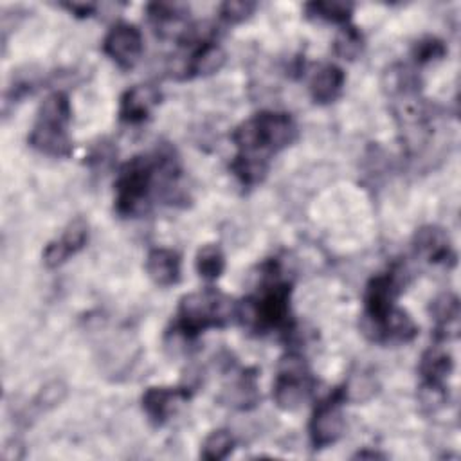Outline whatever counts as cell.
<instances>
[{"instance_id": "cell-10", "label": "cell", "mask_w": 461, "mask_h": 461, "mask_svg": "<svg viewBox=\"0 0 461 461\" xmlns=\"http://www.w3.org/2000/svg\"><path fill=\"white\" fill-rule=\"evenodd\" d=\"M414 254L430 265L450 267L456 263V250L448 234L436 225L420 227L412 236Z\"/></svg>"}, {"instance_id": "cell-26", "label": "cell", "mask_w": 461, "mask_h": 461, "mask_svg": "<svg viewBox=\"0 0 461 461\" xmlns=\"http://www.w3.org/2000/svg\"><path fill=\"white\" fill-rule=\"evenodd\" d=\"M65 394H67V387L61 384V382H50V384H47L41 391H40V394H38V402H40V405L41 407H52V405H58L63 398H65Z\"/></svg>"}, {"instance_id": "cell-27", "label": "cell", "mask_w": 461, "mask_h": 461, "mask_svg": "<svg viewBox=\"0 0 461 461\" xmlns=\"http://www.w3.org/2000/svg\"><path fill=\"white\" fill-rule=\"evenodd\" d=\"M63 7H67L72 14L79 16V18H85V16H90L94 11H95V4H79V2H67L63 4Z\"/></svg>"}, {"instance_id": "cell-12", "label": "cell", "mask_w": 461, "mask_h": 461, "mask_svg": "<svg viewBox=\"0 0 461 461\" xmlns=\"http://www.w3.org/2000/svg\"><path fill=\"white\" fill-rule=\"evenodd\" d=\"M160 103V90L151 83L133 85L119 101V119L128 124L144 122Z\"/></svg>"}, {"instance_id": "cell-7", "label": "cell", "mask_w": 461, "mask_h": 461, "mask_svg": "<svg viewBox=\"0 0 461 461\" xmlns=\"http://www.w3.org/2000/svg\"><path fill=\"white\" fill-rule=\"evenodd\" d=\"M405 274L398 267L373 276L364 290V333L369 335L396 306V299L405 285Z\"/></svg>"}, {"instance_id": "cell-19", "label": "cell", "mask_w": 461, "mask_h": 461, "mask_svg": "<svg viewBox=\"0 0 461 461\" xmlns=\"http://www.w3.org/2000/svg\"><path fill=\"white\" fill-rule=\"evenodd\" d=\"M304 11H306V16L310 18L346 25L351 18L353 4L340 2V0H317V2H308L304 5Z\"/></svg>"}, {"instance_id": "cell-17", "label": "cell", "mask_w": 461, "mask_h": 461, "mask_svg": "<svg viewBox=\"0 0 461 461\" xmlns=\"http://www.w3.org/2000/svg\"><path fill=\"white\" fill-rule=\"evenodd\" d=\"M454 369V358L450 351H447L441 342H436L429 349L423 351L420 358L418 371L421 375V384L427 385H445L447 376Z\"/></svg>"}, {"instance_id": "cell-15", "label": "cell", "mask_w": 461, "mask_h": 461, "mask_svg": "<svg viewBox=\"0 0 461 461\" xmlns=\"http://www.w3.org/2000/svg\"><path fill=\"white\" fill-rule=\"evenodd\" d=\"M344 83H346L344 70L335 63H324L312 74L308 90L313 103L330 104L342 94Z\"/></svg>"}, {"instance_id": "cell-23", "label": "cell", "mask_w": 461, "mask_h": 461, "mask_svg": "<svg viewBox=\"0 0 461 461\" xmlns=\"http://www.w3.org/2000/svg\"><path fill=\"white\" fill-rule=\"evenodd\" d=\"M63 250L70 256H74L76 252H79L86 241H88V223L83 220V218H76L72 220L65 230L61 232V236L56 240Z\"/></svg>"}, {"instance_id": "cell-24", "label": "cell", "mask_w": 461, "mask_h": 461, "mask_svg": "<svg viewBox=\"0 0 461 461\" xmlns=\"http://www.w3.org/2000/svg\"><path fill=\"white\" fill-rule=\"evenodd\" d=\"M411 54H412V59L416 65H427V63L445 58L447 45L443 40H439L436 36H423L412 45Z\"/></svg>"}, {"instance_id": "cell-21", "label": "cell", "mask_w": 461, "mask_h": 461, "mask_svg": "<svg viewBox=\"0 0 461 461\" xmlns=\"http://www.w3.org/2000/svg\"><path fill=\"white\" fill-rule=\"evenodd\" d=\"M234 448V436L230 434V430L227 429H218L212 430L200 450V456L207 461H220L225 459Z\"/></svg>"}, {"instance_id": "cell-1", "label": "cell", "mask_w": 461, "mask_h": 461, "mask_svg": "<svg viewBox=\"0 0 461 461\" xmlns=\"http://www.w3.org/2000/svg\"><path fill=\"white\" fill-rule=\"evenodd\" d=\"M180 175L178 157L169 146L135 155L121 166L113 182L115 211L135 218L146 214L157 198L173 203L180 198Z\"/></svg>"}, {"instance_id": "cell-2", "label": "cell", "mask_w": 461, "mask_h": 461, "mask_svg": "<svg viewBox=\"0 0 461 461\" xmlns=\"http://www.w3.org/2000/svg\"><path fill=\"white\" fill-rule=\"evenodd\" d=\"M290 295L292 281L283 276L277 259H268L261 265L259 285L254 294L236 303L234 319L258 335L290 333L294 330Z\"/></svg>"}, {"instance_id": "cell-16", "label": "cell", "mask_w": 461, "mask_h": 461, "mask_svg": "<svg viewBox=\"0 0 461 461\" xmlns=\"http://www.w3.org/2000/svg\"><path fill=\"white\" fill-rule=\"evenodd\" d=\"M146 272L158 286H173L180 279V256L166 247L151 249L146 256Z\"/></svg>"}, {"instance_id": "cell-11", "label": "cell", "mask_w": 461, "mask_h": 461, "mask_svg": "<svg viewBox=\"0 0 461 461\" xmlns=\"http://www.w3.org/2000/svg\"><path fill=\"white\" fill-rule=\"evenodd\" d=\"M191 396V387H148L140 398L142 411L155 425H164L178 409V405Z\"/></svg>"}, {"instance_id": "cell-6", "label": "cell", "mask_w": 461, "mask_h": 461, "mask_svg": "<svg viewBox=\"0 0 461 461\" xmlns=\"http://www.w3.org/2000/svg\"><path fill=\"white\" fill-rule=\"evenodd\" d=\"M315 387V380L303 355L286 353L277 366V373L272 385V398L277 407L285 411L297 409L308 400Z\"/></svg>"}, {"instance_id": "cell-4", "label": "cell", "mask_w": 461, "mask_h": 461, "mask_svg": "<svg viewBox=\"0 0 461 461\" xmlns=\"http://www.w3.org/2000/svg\"><path fill=\"white\" fill-rule=\"evenodd\" d=\"M234 315L236 303L229 295L216 288H203L180 299L176 319L169 333L189 342L209 328L227 326Z\"/></svg>"}, {"instance_id": "cell-9", "label": "cell", "mask_w": 461, "mask_h": 461, "mask_svg": "<svg viewBox=\"0 0 461 461\" xmlns=\"http://www.w3.org/2000/svg\"><path fill=\"white\" fill-rule=\"evenodd\" d=\"M144 50V38L137 25L128 22L113 23L103 38V52L121 68H131Z\"/></svg>"}, {"instance_id": "cell-18", "label": "cell", "mask_w": 461, "mask_h": 461, "mask_svg": "<svg viewBox=\"0 0 461 461\" xmlns=\"http://www.w3.org/2000/svg\"><path fill=\"white\" fill-rule=\"evenodd\" d=\"M223 398L229 405L236 409H252L259 402V389H258V376L252 369L241 371L230 385L223 389Z\"/></svg>"}, {"instance_id": "cell-14", "label": "cell", "mask_w": 461, "mask_h": 461, "mask_svg": "<svg viewBox=\"0 0 461 461\" xmlns=\"http://www.w3.org/2000/svg\"><path fill=\"white\" fill-rule=\"evenodd\" d=\"M436 342H447L459 335V299L452 292L438 295L430 304Z\"/></svg>"}, {"instance_id": "cell-8", "label": "cell", "mask_w": 461, "mask_h": 461, "mask_svg": "<svg viewBox=\"0 0 461 461\" xmlns=\"http://www.w3.org/2000/svg\"><path fill=\"white\" fill-rule=\"evenodd\" d=\"M348 394L346 387L342 385L333 389L315 405L308 423L310 443L313 445V448H326L340 439L346 429V420L342 412Z\"/></svg>"}, {"instance_id": "cell-22", "label": "cell", "mask_w": 461, "mask_h": 461, "mask_svg": "<svg viewBox=\"0 0 461 461\" xmlns=\"http://www.w3.org/2000/svg\"><path fill=\"white\" fill-rule=\"evenodd\" d=\"M364 49V38L362 32L355 25H342L340 31L335 36L333 50L342 59H355Z\"/></svg>"}, {"instance_id": "cell-25", "label": "cell", "mask_w": 461, "mask_h": 461, "mask_svg": "<svg viewBox=\"0 0 461 461\" xmlns=\"http://www.w3.org/2000/svg\"><path fill=\"white\" fill-rule=\"evenodd\" d=\"M256 9V2L250 0H229L220 5V18L225 23H240L247 20Z\"/></svg>"}, {"instance_id": "cell-3", "label": "cell", "mask_w": 461, "mask_h": 461, "mask_svg": "<svg viewBox=\"0 0 461 461\" xmlns=\"http://www.w3.org/2000/svg\"><path fill=\"white\" fill-rule=\"evenodd\" d=\"M236 155L268 160L297 139V124L286 112L261 110L238 124L230 135Z\"/></svg>"}, {"instance_id": "cell-5", "label": "cell", "mask_w": 461, "mask_h": 461, "mask_svg": "<svg viewBox=\"0 0 461 461\" xmlns=\"http://www.w3.org/2000/svg\"><path fill=\"white\" fill-rule=\"evenodd\" d=\"M72 108L68 95L61 90L49 94L36 113V122L29 133V146L49 157H68L72 153V140L68 135V122Z\"/></svg>"}, {"instance_id": "cell-13", "label": "cell", "mask_w": 461, "mask_h": 461, "mask_svg": "<svg viewBox=\"0 0 461 461\" xmlns=\"http://www.w3.org/2000/svg\"><path fill=\"white\" fill-rule=\"evenodd\" d=\"M146 11L151 25L162 38H175L178 41L191 27L187 20L189 9L182 4L153 2V4H148Z\"/></svg>"}, {"instance_id": "cell-20", "label": "cell", "mask_w": 461, "mask_h": 461, "mask_svg": "<svg viewBox=\"0 0 461 461\" xmlns=\"http://www.w3.org/2000/svg\"><path fill=\"white\" fill-rule=\"evenodd\" d=\"M194 268L198 276L205 281L218 279L225 270V256L221 249L214 243H207L200 247L194 258Z\"/></svg>"}]
</instances>
